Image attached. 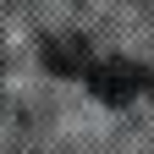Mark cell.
I'll return each mask as SVG.
<instances>
[{"label":"cell","mask_w":154,"mask_h":154,"mask_svg":"<svg viewBox=\"0 0 154 154\" xmlns=\"http://www.w3.org/2000/svg\"><path fill=\"white\" fill-rule=\"evenodd\" d=\"M88 88H94V99H105V105H132L138 94H154V77L138 61H94Z\"/></svg>","instance_id":"1"}]
</instances>
